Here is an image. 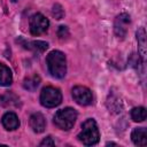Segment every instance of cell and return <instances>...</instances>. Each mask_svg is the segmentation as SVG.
<instances>
[{
	"label": "cell",
	"instance_id": "obj_1",
	"mask_svg": "<svg viewBox=\"0 0 147 147\" xmlns=\"http://www.w3.org/2000/svg\"><path fill=\"white\" fill-rule=\"evenodd\" d=\"M46 64L49 74L54 78H63L67 74V59L61 51H52L46 57Z\"/></svg>",
	"mask_w": 147,
	"mask_h": 147
},
{
	"label": "cell",
	"instance_id": "obj_2",
	"mask_svg": "<svg viewBox=\"0 0 147 147\" xmlns=\"http://www.w3.org/2000/svg\"><path fill=\"white\" fill-rule=\"evenodd\" d=\"M78 140L85 146H93L99 142L100 132L98 124L93 118H87L82 124V130L77 136Z\"/></svg>",
	"mask_w": 147,
	"mask_h": 147
},
{
	"label": "cell",
	"instance_id": "obj_3",
	"mask_svg": "<svg viewBox=\"0 0 147 147\" xmlns=\"http://www.w3.org/2000/svg\"><path fill=\"white\" fill-rule=\"evenodd\" d=\"M76 119H77V111L76 109L71 107H67V108L57 110L53 117L54 124L59 129L64 130V131L70 130L74 126Z\"/></svg>",
	"mask_w": 147,
	"mask_h": 147
},
{
	"label": "cell",
	"instance_id": "obj_4",
	"mask_svg": "<svg viewBox=\"0 0 147 147\" xmlns=\"http://www.w3.org/2000/svg\"><path fill=\"white\" fill-rule=\"evenodd\" d=\"M62 102V93L54 86H46L40 92V103L46 108L57 107Z\"/></svg>",
	"mask_w": 147,
	"mask_h": 147
},
{
	"label": "cell",
	"instance_id": "obj_5",
	"mask_svg": "<svg viewBox=\"0 0 147 147\" xmlns=\"http://www.w3.org/2000/svg\"><path fill=\"white\" fill-rule=\"evenodd\" d=\"M29 26H30V32L32 36H40L47 31L49 26V21L42 14L36 13L30 17Z\"/></svg>",
	"mask_w": 147,
	"mask_h": 147
},
{
	"label": "cell",
	"instance_id": "obj_6",
	"mask_svg": "<svg viewBox=\"0 0 147 147\" xmlns=\"http://www.w3.org/2000/svg\"><path fill=\"white\" fill-rule=\"evenodd\" d=\"M71 94H72L74 100L79 106H88L93 102V94H92L91 90L86 86L77 85V86L72 87Z\"/></svg>",
	"mask_w": 147,
	"mask_h": 147
},
{
	"label": "cell",
	"instance_id": "obj_7",
	"mask_svg": "<svg viewBox=\"0 0 147 147\" xmlns=\"http://www.w3.org/2000/svg\"><path fill=\"white\" fill-rule=\"evenodd\" d=\"M130 23H131V17H130L129 14H126V13L119 14L115 18V22H114V32H115V34L121 39H124L126 33H127V28H129Z\"/></svg>",
	"mask_w": 147,
	"mask_h": 147
},
{
	"label": "cell",
	"instance_id": "obj_8",
	"mask_svg": "<svg viewBox=\"0 0 147 147\" xmlns=\"http://www.w3.org/2000/svg\"><path fill=\"white\" fill-rule=\"evenodd\" d=\"M30 127L36 133H41L44 132L46 127V119L41 113H34L30 116Z\"/></svg>",
	"mask_w": 147,
	"mask_h": 147
},
{
	"label": "cell",
	"instance_id": "obj_9",
	"mask_svg": "<svg viewBox=\"0 0 147 147\" xmlns=\"http://www.w3.org/2000/svg\"><path fill=\"white\" fill-rule=\"evenodd\" d=\"M1 123H2L3 127L8 131H14V130L18 129V126H20V119H18L17 115L13 111H7L6 114H3L2 118H1Z\"/></svg>",
	"mask_w": 147,
	"mask_h": 147
},
{
	"label": "cell",
	"instance_id": "obj_10",
	"mask_svg": "<svg viewBox=\"0 0 147 147\" xmlns=\"http://www.w3.org/2000/svg\"><path fill=\"white\" fill-rule=\"evenodd\" d=\"M17 41H20L22 44V46L26 49L33 51V52H38L41 53L44 51H46L48 48V44L46 41H41V40H33V41H26L24 39H18Z\"/></svg>",
	"mask_w": 147,
	"mask_h": 147
},
{
	"label": "cell",
	"instance_id": "obj_11",
	"mask_svg": "<svg viewBox=\"0 0 147 147\" xmlns=\"http://www.w3.org/2000/svg\"><path fill=\"white\" fill-rule=\"evenodd\" d=\"M131 139L136 146L147 145V131L145 127H136L131 133Z\"/></svg>",
	"mask_w": 147,
	"mask_h": 147
},
{
	"label": "cell",
	"instance_id": "obj_12",
	"mask_svg": "<svg viewBox=\"0 0 147 147\" xmlns=\"http://www.w3.org/2000/svg\"><path fill=\"white\" fill-rule=\"evenodd\" d=\"M13 83V74L9 67L0 63V86H9Z\"/></svg>",
	"mask_w": 147,
	"mask_h": 147
},
{
	"label": "cell",
	"instance_id": "obj_13",
	"mask_svg": "<svg viewBox=\"0 0 147 147\" xmlns=\"http://www.w3.org/2000/svg\"><path fill=\"white\" fill-rule=\"evenodd\" d=\"M137 40H138V49L140 53V56L142 61H145L146 57V32L144 28H140L137 31Z\"/></svg>",
	"mask_w": 147,
	"mask_h": 147
},
{
	"label": "cell",
	"instance_id": "obj_14",
	"mask_svg": "<svg viewBox=\"0 0 147 147\" xmlns=\"http://www.w3.org/2000/svg\"><path fill=\"white\" fill-rule=\"evenodd\" d=\"M39 84H40V77L38 75H36V74L32 75V76L26 77L24 79V82H23V86L28 91H34L38 87Z\"/></svg>",
	"mask_w": 147,
	"mask_h": 147
},
{
	"label": "cell",
	"instance_id": "obj_15",
	"mask_svg": "<svg viewBox=\"0 0 147 147\" xmlns=\"http://www.w3.org/2000/svg\"><path fill=\"white\" fill-rule=\"evenodd\" d=\"M0 100H1V101H0L1 105L5 106V107H8V106H17V103H18V96L15 95L13 92H7V93H5V94L1 96Z\"/></svg>",
	"mask_w": 147,
	"mask_h": 147
},
{
	"label": "cell",
	"instance_id": "obj_16",
	"mask_svg": "<svg viewBox=\"0 0 147 147\" xmlns=\"http://www.w3.org/2000/svg\"><path fill=\"white\" fill-rule=\"evenodd\" d=\"M131 118L134 122H144L146 119V108L145 107H134V108H132Z\"/></svg>",
	"mask_w": 147,
	"mask_h": 147
},
{
	"label": "cell",
	"instance_id": "obj_17",
	"mask_svg": "<svg viewBox=\"0 0 147 147\" xmlns=\"http://www.w3.org/2000/svg\"><path fill=\"white\" fill-rule=\"evenodd\" d=\"M52 15H53L56 20L63 18V16H64V10H63L62 6L59 5V3H55V5L53 6V9H52Z\"/></svg>",
	"mask_w": 147,
	"mask_h": 147
},
{
	"label": "cell",
	"instance_id": "obj_18",
	"mask_svg": "<svg viewBox=\"0 0 147 147\" xmlns=\"http://www.w3.org/2000/svg\"><path fill=\"white\" fill-rule=\"evenodd\" d=\"M68 36H69L68 28L64 26V25H61V26L59 28V30H57V37H59L60 39H64V38H67Z\"/></svg>",
	"mask_w": 147,
	"mask_h": 147
},
{
	"label": "cell",
	"instance_id": "obj_19",
	"mask_svg": "<svg viewBox=\"0 0 147 147\" xmlns=\"http://www.w3.org/2000/svg\"><path fill=\"white\" fill-rule=\"evenodd\" d=\"M55 142L53 140L52 137H46L41 142H40V146H54Z\"/></svg>",
	"mask_w": 147,
	"mask_h": 147
},
{
	"label": "cell",
	"instance_id": "obj_20",
	"mask_svg": "<svg viewBox=\"0 0 147 147\" xmlns=\"http://www.w3.org/2000/svg\"><path fill=\"white\" fill-rule=\"evenodd\" d=\"M11 1H14V2H15V1H17V0H11Z\"/></svg>",
	"mask_w": 147,
	"mask_h": 147
}]
</instances>
